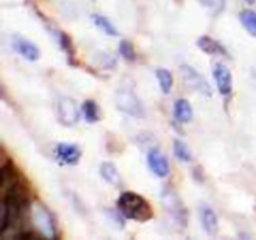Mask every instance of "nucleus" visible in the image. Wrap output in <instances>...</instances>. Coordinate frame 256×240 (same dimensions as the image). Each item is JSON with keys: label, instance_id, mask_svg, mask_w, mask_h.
I'll use <instances>...</instances> for the list:
<instances>
[{"label": "nucleus", "instance_id": "nucleus-5", "mask_svg": "<svg viewBox=\"0 0 256 240\" xmlns=\"http://www.w3.org/2000/svg\"><path fill=\"white\" fill-rule=\"evenodd\" d=\"M180 72H182V76L184 79L185 84L189 88L194 89L195 92H198L199 94L204 95V96H212V90L210 84L208 82V80L198 72L196 69H194L192 66L186 64H182L180 66Z\"/></svg>", "mask_w": 256, "mask_h": 240}, {"label": "nucleus", "instance_id": "nucleus-22", "mask_svg": "<svg viewBox=\"0 0 256 240\" xmlns=\"http://www.w3.org/2000/svg\"><path fill=\"white\" fill-rule=\"evenodd\" d=\"M206 9L212 12V15H218L225 9V0H199Z\"/></svg>", "mask_w": 256, "mask_h": 240}, {"label": "nucleus", "instance_id": "nucleus-13", "mask_svg": "<svg viewBox=\"0 0 256 240\" xmlns=\"http://www.w3.org/2000/svg\"><path fill=\"white\" fill-rule=\"evenodd\" d=\"M174 118L180 124H186L192 119V108L186 99H178L174 104Z\"/></svg>", "mask_w": 256, "mask_h": 240}, {"label": "nucleus", "instance_id": "nucleus-12", "mask_svg": "<svg viewBox=\"0 0 256 240\" xmlns=\"http://www.w3.org/2000/svg\"><path fill=\"white\" fill-rule=\"evenodd\" d=\"M196 45L200 48V50L209 55H222V56H229L226 49L220 44L218 40L212 39V38L204 35L198 39Z\"/></svg>", "mask_w": 256, "mask_h": 240}, {"label": "nucleus", "instance_id": "nucleus-18", "mask_svg": "<svg viewBox=\"0 0 256 240\" xmlns=\"http://www.w3.org/2000/svg\"><path fill=\"white\" fill-rule=\"evenodd\" d=\"M156 79L159 82L160 85V89L164 94H169L172 92V74L169 72L168 69L165 68H160V69L156 70Z\"/></svg>", "mask_w": 256, "mask_h": 240}, {"label": "nucleus", "instance_id": "nucleus-1", "mask_svg": "<svg viewBox=\"0 0 256 240\" xmlns=\"http://www.w3.org/2000/svg\"><path fill=\"white\" fill-rule=\"evenodd\" d=\"M118 210L122 216L135 222H148L152 219L154 212L150 202L142 195L132 192H125L118 199Z\"/></svg>", "mask_w": 256, "mask_h": 240}, {"label": "nucleus", "instance_id": "nucleus-2", "mask_svg": "<svg viewBox=\"0 0 256 240\" xmlns=\"http://www.w3.org/2000/svg\"><path fill=\"white\" fill-rule=\"evenodd\" d=\"M30 214L35 228L42 236L48 239H56V222L52 212L42 202H34L30 205Z\"/></svg>", "mask_w": 256, "mask_h": 240}, {"label": "nucleus", "instance_id": "nucleus-20", "mask_svg": "<svg viewBox=\"0 0 256 240\" xmlns=\"http://www.w3.org/2000/svg\"><path fill=\"white\" fill-rule=\"evenodd\" d=\"M58 40H59L60 48L64 50V52L68 55L70 62H72V60H74L75 50H74V46H72V38H70L66 32H58Z\"/></svg>", "mask_w": 256, "mask_h": 240}, {"label": "nucleus", "instance_id": "nucleus-9", "mask_svg": "<svg viewBox=\"0 0 256 240\" xmlns=\"http://www.w3.org/2000/svg\"><path fill=\"white\" fill-rule=\"evenodd\" d=\"M148 166L158 178H166L170 174V165L166 156L158 149H152L146 156Z\"/></svg>", "mask_w": 256, "mask_h": 240}, {"label": "nucleus", "instance_id": "nucleus-17", "mask_svg": "<svg viewBox=\"0 0 256 240\" xmlns=\"http://www.w3.org/2000/svg\"><path fill=\"white\" fill-rule=\"evenodd\" d=\"M82 112L84 115L85 120L88 122H99L100 115H99V108L98 104L92 99H88L82 102Z\"/></svg>", "mask_w": 256, "mask_h": 240}, {"label": "nucleus", "instance_id": "nucleus-16", "mask_svg": "<svg viewBox=\"0 0 256 240\" xmlns=\"http://www.w3.org/2000/svg\"><path fill=\"white\" fill-rule=\"evenodd\" d=\"M239 19L246 32L256 38V12L250 9L242 10L239 15Z\"/></svg>", "mask_w": 256, "mask_h": 240}, {"label": "nucleus", "instance_id": "nucleus-6", "mask_svg": "<svg viewBox=\"0 0 256 240\" xmlns=\"http://www.w3.org/2000/svg\"><path fill=\"white\" fill-rule=\"evenodd\" d=\"M58 115H59V120L62 125L72 126L79 122L80 110L74 99L62 98L58 104Z\"/></svg>", "mask_w": 256, "mask_h": 240}, {"label": "nucleus", "instance_id": "nucleus-8", "mask_svg": "<svg viewBox=\"0 0 256 240\" xmlns=\"http://www.w3.org/2000/svg\"><path fill=\"white\" fill-rule=\"evenodd\" d=\"M12 46L18 54L22 55L29 62H36L40 58V50L36 45L29 39L24 38L22 35H12Z\"/></svg>", "mask_w": 256, "mask_h": 240}, {"label": "nucleus", "instance_id": "nucleus-11", "mask_svg": "<svg viewBox=\"0 0 256 240\" xmlns=\"http://www.w3.org/2000/svg\"><path fill=\"white\" fill-rule=\"evenodd\" d=\"M200 222L204 232L208 235H215L218 232V216L214 210L208 205L200 206Z\"/></svg>", "mask_w": 256, "mask_h": 240}, {"label": "nucleus", "instance_id": "nucleus-19", "mask_svg": "<svg viewBox=\"0 0 256 240\" xmlns=\"http://www.w3.org/2000/svg\"><path fill=\"white\" fill-rule=\"evenodd\" d=\"M172 150H174V155L176 156V159H179L180 162H189L192 160V152L182 140L175 139L174 144H172Z\"/></svg>", "mask_w": 256, "mask_h": 240}, {"label": "nucleus", "instance_id": "nucleus-14", "mask_svg": "<svg viewBox=\"0 0 256 240\" xmlns=\"http://www.w3.org/2000/svg\"><path fill=\"white\" fill-rule=\"evenodd\" d=\"M100 174L106 180L109 184L114 185V186H120L122 182V176L119 174V170L115 166L114 162H104L100 166Z\"/></svg>", "mask_w": 256, "mask_h": 240}, {"label": "nucleus", "instance_id": "nucleus-15", "mask_svg": "<svg viewBox=\"0 0 256 240\" xmlns=\"http://www.w3.org/2000/svg\"><path fill=\"white\" fill-rule=\"evenodd\" d=\"M92 20L95 24V26L102 30V32H105L106 35H110V36H118L119 35V32L114 26V24L106 16H104V15L92 14Z\"/></svg>", "mask_w": 256, "mask_h": 240}, {"label": "nucleus", "instance_id": "nucleus-7", "mask_svg": "<svg viewBox=\"0 0 256 240\" xmlns=\"http://www.w3.org/2000/svg\"><path fill=\"white\" fill-rule=\"evenodd\" d=\"M212 76L220 94L222 96H229L232 92V74L229 68L222 62H218L212 70Z\"/></svg>", "mask_w": 256, "mask_h": 240}, {"label": "nucleus", "instance_id": "nucleus-4", "mask_svg": "<svg viewBox=\"0 0 256 240\" xmlns=\"http://www.w3.org/2000/svg\"><path fill=\"white\" fill-rule=\"evenodd\" d=\"M115 104L119 110L134 118H144L145 110L139 98L128 89H122L115 95Z\"/></svg>", "mask_w": 256, "mask_h": 240}, {"label": "nucleus", "instance_id": "nucleus-21", "mask_svg": "<svg viewBox=\"0 0 256 240\" xmlns=\"http://www.w3.org/2000/svg\"><path fill=\"white\" fill-rule=\"evenodd\" d=\"M119 52L128 62H135V59H136V52H135L134 45L129 40H122L119 42Z\"/></svg>", "mask_w": 256, "mask_h": 240}, {"label": "nucleus", "instance_id": "nucleus-3", "mask_svg": "<svg viewBox=\"0 0 256 240\" xmlns=\"http://www.w3.org/2000/svg\"><path fill=\"white\" fill-rule=\"evenodd\" d=\"M160 199H162V206L169 212L170 216L174 218V220L180 226H186L188 210L176 192L172 188H164L160 194Z\"/></svg>", "mask_w": 256, "mask_h": 240}, {"label": "nucleus", "instance_id": "nucleus-23", "mask_svg": "<svg viewBox=\"0 0 256 240\" xmlns=\"http://www.w3.org/2000/svg\"><path fill=\"white\" fill-rule=\"evenodd\" d=\"M245 2H249V4H254V2H255V0H245Z\"/></svg>", "mask_w": 256, "mask_h": 240}, {"label": "nucleus", "instance_id": "nucleus-10", "mask_svg": "<svg viewBox=\"0 0 256 240\" xmlns=\"http://www.w3.org/2000/svg\"><path fill=\"white\" fill-rule=\"evenodd\" d=\"M55 158L62 164L76 165L82 158V150L78 145L70 142H60L55 148Z\"/></svg>", "mask_w": 256, "mask_h": 240}]
</instances>
